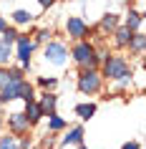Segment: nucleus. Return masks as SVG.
I'll return each instance as SVG.
<instances>
[{"label":"nucleus","instance_id":"1","mask_svg":"<svg viewBox=\"0 0 146 149\" xmlns=\"http://www.w3.org/2000/svg\"><path fill=\"white\" fill-rule=\"evenodd\" d=\"M73 61L81 66V68H98V53H96V48L88 43V40H76V46H73Z\"/></svg>","mask_w":146,"mask_h":149},{"label":"nucleus","instance_id":"2","mask_svg":"<svg viewBox=\"0 0 146 149\" xmlns=\"http://www.w3.org/2000/svg\"><path fill=\"white\" fill-rule=\"evenodd\" d=\"M131 73V66H129V61L123 58V56H106L103 58V79H108V81H118V79H123V76H129Z\"/></svg>","mask_w":146,"mask_h":149},{"label":"nucleus","instance_id":"3","mask_svg":"<svg viewBox=\"0 0 146 149\" xmlns=\"http://www.w3.org/2000/svg\"><path fill=\"white\" fill-rule=\"evenodd\" d=\"M101 79H103V76H101L98 71L96 68H81V73H78V91H81V94H98L101 91Z\"/></svg>","mask_w":146,"mask_h":149},{"label":"nucleus","instance_id":"4","mask_svg":"<svg viewBox=\"0 0 146 149\" xmlns=\"http://www.w3.org/2000/svg\"><path fill=\"white\" fill-rule=\"evenodd\" d=\"M66 33H68V38H73V40H83V38H88L91 28H88V23H86L83 18L71 15L68 20H66Z\"/></svg>","mask_w":146,"mask_h":149},{"label":"nucleus","instance_id":"5","mask_svg":"<svg viewBox=\"0 0 146 149\" xmlns=\"http://www.w3.org/2000/svg\"><path fill=\"white\" fill-rule=\"evenodd\" d=\"M15 46H18V61H20V66L23 68H28L30 66V58H33V51H35V43H33L28 36H18L15 38Z\"/></svg>","mask_w":146,"mask_h":149},{"label":"nucleus","instance_id":"6","mask_svg":"<svg viewBox=\"0 0 146 149\" xmlns=\"http://www.w3.org/2000/svg\"><path fill=\"white\" fill-rule=\"evenodd\" d=\"M43 56H46V61L53 63V66H63V63L68 61V51H66V46H63V43H58V40L48 43L46 51H43Z\"/></svg>","mask_w":146,"mask_h":149},{"label":"nucleus","instance_id":"7","mask_svg":"<svg viewBox=\"0 0 146 149\" xmlns=\"http://www.w3.org/2000/svg\"><path fill=\"white\" fill-rule=\"evenodd\" d=\"M30 121H28V116H25L23 111H15V114H10L8 116V132H13L15 136H23V134L30 132Z\"/></svg>","mask_w":146,"mask_h":149},{"label":"nucleus","instance_id":"8","mask_svg":"<svg viewBox=\"0 0 146 149\" xmlns=\"http://www.w3.org/2000/svg\"><path fill=\"white\" fill-rule=\"evenodd\" d=\"M131 36H134V33H131L126 25H116V28H113V43H116V48H129Z\"/></svg>","mask_w":146,"mask_h":149},{"label":"nucleus","instance_id":"9","mask_svg":"<svg viewBox=\"0 0 146 149\" xmlns=\"http://www.w3.org/2000/svg\"><path fill=\"white\" fill-rule=\"evenodd\" d=\"M25 116H28V121L30 124H38L40 119H43V109H40V104L33 99V101H25V111H23Z\"/></svg>","mask_w":146,"mask_h":149},{"label":"nucleus","instance_id":"10","mask_svg":"<svg viewBox=\"0 0 146 149\" xmlns=\"http://www.w3.org/2000/svg\"><path fill=\"white\" fill-rule=\"evenodd\" d=\"M40 109H43V116H51V114H55V104H58V96L51 94V91H46V94L40 96Z\"/></svg>","mask_w":146,"mask_h":149},{"label":"nucleus","instance_id":"11","mask_svg":"<svg viewBox=\"0 0 146 149\" xmlns=\"http://www.w3.org/2000/svg\"><path fill=\"white\" fill-rule=\"evenodd\" d=\"M144 46H146V36L141 31H136L131 36V43H129V51L134 56H144Z\"/></svg>","mask_w":146,"mask_h":149},{"label":"nucleus","instance_id":"12","mask_svg":"<svg viewBox=\"0 0 146 149\" xmlns=\"http://www.w3.org/2000/svg\"><path fill=\"white\" fill-rule=\"evenodd\" d=\"M123 25H126L131 33L141 31V28H144V15H141V13H136V10H131L129 15H126V20H123Z\"/></svg>","mask_w":146,"mask_h":149},{"label":"nucleus","instance_id":"13","mask_svg":"<svg viewBox=\"0 0 146 149\" xmlns=\"http://www.w3.org/2000/svg\"><path fill=\"white\" fill-rule=\"evenodd\" d=\"M81 141H83V126H73V129L61 139V144L68 147V144H81Z\"/></svg>","mask_w":146,"mask_h":149},{"label":"nucleus","instance_id":"14","mask_svg":"<svg viewBox=\"0 0 146 149\" xmlns=\"http://www.w3.org/2000/svg\"><path fill=\"white\" fill-rule=\"evenodd\" d=\"M10 18H13V23H15V25H28L33 20V13H30V10L18 8V10H13V15H10Z\"/></svg>","mask_w":146,"mask_h":149},{"label":"nucleus","instance_id":"15","mask_svg":"<svg viewBox=\"0 0 146 149\" xmlns=\"http://www.w3.org/2000/svg\"><path fill=\"white\" fill-rule=\"evenodd\" d=\"M118 25V15L116 13H106V15L101 18V23H98V28L101 31H108V33H113V28Z\"/></svg>","mask_w":146,"mask_h":149},{"label":"nucleus","instance_id":"16","mask_svg":"<svg viewBox=\"0 0 146 149\" xmlns=\"http://www.w3.org/2000/svg\"><path fill=\"white\" fill-rule=\"evenodd\" d=\"M93 114H96V104H78L76 106V116L83 119V121L93 119Z\"/></svg>","mask_w":146,"mask_h":149},{"label":"nucleus","instance_id":"17","mask_svg":"<svg viewBox=\"0 0 146 149\" xmlns=\"http://www.w3.org/2000/svg\"><path fill=\"white\" fill-rule=\"evenodd\" d=\"M0 149H20V144H18V136L13 132L3 134L0 136Z\"/></svg>","mask_w":146,"mask_h":149},{"label":"nucleus","instance_id":"18","mask_svg":"<svg viewBox=\"0 0 146 149\" xmlns=\"http://www.w3.org/2000/svg\"><path fill=\"white\" fill-rule=\"evenodd\" d=\"M48 129H51V132H61V129H66V119H61L58 114H51V116H48Z\"/></svg>","mask_w":146,"mask_h":149},{"label":"nucleus","instance_id":"19","mask_svg":"<svg viewBox=\"0 0 146 149\" xmlns=\"http://www.w3.org/2000/svg\"><path fill=\"white\" fill-rule=\"evenodd\" d=\"M10 43H5V40L0 38V66H8V61H10Z\"/></svg>","mask_w":146,"mask_h":149},{"label":"nucleus","instance_id":"20","mask_svg":"<svg viewBox=\"0 0 146 149\" xmlns=\"http://www.w3.org/2000/svg\"><path fill=\"white\" fill-rule=\"evenodd\" d=\"M18 99H23V101H33V99H35V96H33V86L25 79H23V84H20V96H18Z\"/></svg>","mask_w":146,"mask_h":149},{"label":"nucleus","instance_id":"21","mask_svg":"<svg viewBox=\"0 0 146 149\" xmlns=\"http://www.w3.org/2000/svg\"><path fill=\"white\" fill-rule=\"evenodd\" d=\"M38 86H43L46 91H51V88L58 86V79H53V76H40V79H38Z\"/></svg>","mask_w":146,"mask_h":149},{"label":"nucleus","instance_id":"22","mask_svg":"<svg viewBox=\"0 0 146 149\" xmlns=\"http://www.w3.org/2000/svg\"><path fill=\"white\" fill-rule=\"evenodd\" d=\"M18 36H20V33H18L15 28H5V31L0 33V38L5 40V43H10V46H13V43H15V38H18Z\"/></svg>","mask_w":146,"mask_h":149},{"label":"nucleus","instance_id":"23","mask_svg":"<svg viewBox=\"0 0 146 149\" xmlns=\"http://www.w3.org/2000/svg\"><path fill=\"white\" fill-rule=\"evenodd\" d=\"M51 36H53V33H51V28H40V31L33 36V43H46Z\"/></svg>","mask_w":146,"mask_h":149},{"label":"nucleus","instance_id":"24","mask_svg":"<svg viewBox=\"0 0 146 149\" xmlns=\"http://www.w3.org/2000/svg\"><path fill=\"white\" fill-rule=\"evenodd\" d=\"M8 79H10V73H8V66H0V88L8 84Z\"/></svg>","mask_w":146,"mask_h":149},{"label":"nucleus","instance_id":"25","mask_svg":"<svg viewBox=\"0 0 146 149\" xmlns=\"http://www.w3.org/2000/svg\"><path fill=\"white\" fill-rule=\"evenodd\" d=\"M53 3H55V0H38V5H40V8H43V10L53 8Z\"/></svg>","mask_w":146,"mask_h":149},{"label":"nucleus","instance_id":"26","mask_svg":"<svg viewBox=\"0 0 146 149\" xmlns=\"http://www.w3.org/2000/svg\"><path fill=\"white\" fill-rule=\"evenodd\" d=\"M121 149H141V144H138V141H126Z\"/></svg>","mask_w":146,"mask_h":149},{"label":"nucleus","instance_id":"27","mask_svg":"<svg viewBox=\"0 0 146 149\" xmlns=\"http://www.w3.org/2000/svg\"><path fill=\"white\" fill-rule=\"evenodd\" d=\"M5 28H8V20H5V18H3V15H0V33H3V31H5Z\"/></svg>","mask_w":146,"mask_h":149},{"label":"nucleus","instance_id":"28","mask_svg":"<svg viewBox=\"0 0 146 149\" xmlns=\"http://www.w3.org/2000/svg\"><path fill=\"white\" fill-rule=\"evenodd\" d=\"M78 149H88V147H86V144H83V141H81V144H78Z\"/></svg>","mask_w":146,"mask_h":149},{"label":"nucleus","instance_id":"29","mask_svg":"<svg viewBox=\"0 0 146 149\" xmlns=\"http://www.w3.org/2000/svg\"><path fill=\"white\" fill-rule=\"evenodd\" d=\"M0 126H3V116H0Z\"/></svg>","mask_w":146,"mask_h":149}]
</instances>
